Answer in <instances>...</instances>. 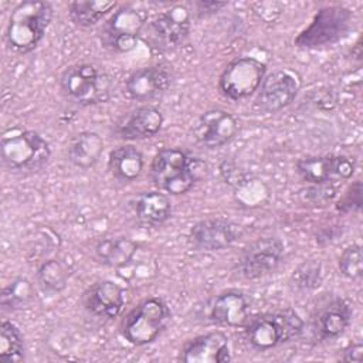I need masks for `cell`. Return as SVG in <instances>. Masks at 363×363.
Masks as SVG:
<instances>
[{
    "mask_svg": "<svg viewBox=\"0 0 363 363\" xmlns=\"http://www.w3.org/2000/svg\"><path fill=\"white\" fill-rule=\"evenodd\" d=\"M352 23V14L342 6H329L316 14L312 24L302 33L296 43L305 47H316L319 44L333 43L345 35Z\"/></svg>",
    "mask_w": 363,
    "mask_h": 363,
    "instance_id": "13",
    "label": "cell"
},
{
    "mask_svg": "<svg viewBox=\"0 0 363 363\" xmlns=\"http://www.w3.org/2000/svg\"><path fill=\"white\" fill-rule=\"evenodd\" d=\"M360 204H362V183L357 180L347 189L345 196L336 204V208L340 213H353L360 208Z\"/></svg>",
    "mask_w": 363,
    "mask_h": 363,
    "instance_id": "32",
    "label": "cell"
},
{
    "mask_svg": "<svg viewBox=\"0 0 363 363\" xmlns=\"http://www.w3.org/2000/svg\"><path fill=\"white\" fill-rule=\"evenodd\" d=\"M207 164L182 149H160L150 164L153 183L170 194L187 193L204 174Z\"/></svg>",
    "mask_w": 363,
    "mask_h": 363,
    "instance_id": "1",
    "label": "cell"
},
{
    "mask_svg": "<svg viewBox=\"0 0 363 363\" xmlns=\"http://www.w3.org/2000/svg\"><path fill=\"white\" fill-rule=\"evenodd\" d=\"M267 67L254 57H238L227 64L218 79L220 92L231 99L241 101L258 91L265 78Z\"/></svg>",
    "mask_w": 363,
    "mask_h": 363,
    "instance_id": "8",
    "label": "cell"
},
{
    "mask_svg": "<svg viewBox=\"0 0 363 363\" xmlns=\"http://www.w3.org/2000/svg\"><path fill=\"white\" fill-rule=\"evenodd\" d=\"M180 359L184 363H225L231 360L228 337L223 332H208L187 340Z\"/></svg>",
    "mask_w": 363,
    "mask_h": 363,
    "instance_id": "19",
    "label": "cell"
},
{
    "mask_svg": "<svg viewBox=\"0 0 363 363\" xmlns=\"http://www.w3.org/2000/svg\"><path fill=\"white\" fill-rule=\"evenodd\" d=\"M69 275V267L57 258L47 259L37 268V282L48 294L61 292L67 286Z\"/></svg>",
    "mask_w": 363,
    "mask_h": 363,
    "instance_id": "27",
    "label": "cell"
},
{
    "mask_svg": "<svg viewBox=\"0 0 363 363\" xmlns=\"http://www.w3.org/2000/svg\"><path fill=\"white\" fill-rule=\"evenodd\" d=\"M143 166V155L133 145H122L109 152L108 170L121 183L135 182L142 174Z\"/></svg>",
    "mask_w": 363,
    "mask_h": 363,
    "instance_id": "24",
    "label": "cell"
},
{
    "mask_svg": "<svg viewBox=\"0 0 363 363\" xmlns=\"http://www.w3.org/2000/svg\"><path fill=\"white\" fill-rule=\"evenodd\" d=\"M285 245L277 237H261L242 248L235 261V272L244 279H257L272 272L284 257Z\"/></svg>",
    "mask_w": 363,
    "mask_h": 363,
    "instance_id": "9",
    "label": "cell"
},
{
    "mask_svg": "<svg viewBox=\"0 0 363 363\" xmlns=\"http://www.w3.org/2000/svg\"><path fill=\"white\" fill-rule=\"evenodd\" d=\"M191 16L186 6L177 4L156 16L149 27V41L159 51H169L179 47L189 35Z\"/></svg>",
    "mask_w": 363,
    "mask_h": 363,
    "instance_id": "10",
    "label": "cell"
},
{
    "mask_svg": "<svg viewBox=\"0 0 363 363\" xmlns=\"http://www.w3.org/2000/svg\"><path fill=\"white\" fill-rule=\"evenodd\" d=\"M241 235V225L231 220L216 217L196 223L189 231V241L197 250L217 251L233 245Z\"/></svg>",
    "mask_w": 363,
    "mask_h": 363,
    "instance_id": "17",
    "label": "cell"
},
{
    "mask_svg": "<svg viewBox=\"0 0 363 363\" xmlns=\"http://www.w3.org/2000/svg\"><path fill=\"white\" fill-rule=\"evenodd\" d=\"M298 174L311 184H332L347 180L354 173V162L343 155L305 156L295 163Z\"/></svg>",
    "mask_w": 363,
    "mask_h": 363,
    "instance_id": "12",
    "label": "cell"
},
{
    "mask_svg": "<svg viewBox=\"0 0 363 363\" xmlns=\"http://www.w3.org/2000/svg\"><path fill=\"white\" fill-rule=\"evenodd\" d=\"M169 306L160 298H146L125 316L121 332L125 340L135 346L152 343L167 326Z\"/></svg>",
    "mask_w": 363,
    "mask_h": 363,
    "instance_id": "6",
    "label": "cell"
},
{
    "mask_svg": "<svg viewBox=\"0 0 363 363\" xmlns=\"http://www.w3.org/2000/svg\"><path fill=\"white\" fill-rule=\"evenodd\" d=\"M208 319L221 326L244 328L250 319V302L240 291H224L211 301Z\"/></svg>",
    "mask_w": 363,
    "mask_h": 363,
    "instance_id": "20",
    "label": "cell"
},
{
    "mask_svg": "<svg viewBox=\"0 0 363 363\" xmlns=\"http://www.w3.org/2000/svg\"><path fill=\"white\" fill-rule=\"evenodd\" d=\"M237 130L238 123L235 118L220 108L203 112L191 128L194 140L207 149H217L227 145L234 139Z\"/></svg>",
    "mask_w": 363,
    "mask_h": 363,
    "instance_id": "14",
    "label": "cell"
},
{
    "mask_svg": "<svg viewBox=\"0 0 363 363\" xmlns=\"http://www.w3.org/2000/svg\"><path fill=\"white\" fill-rule=\"evenodd\" d=\"M82 303L91 315L101 319H113L123 309V289L109 279L96 281L84 292Z\"/></svg>",
    "mask_w": 363,
    "mask_h": 363,
    "instance_id": "18",
    "label": "cell"
},
{
    "mask_svg": "<svg viewBox=\"0 0 363 363\" xmlns=\"http://www.w3.org/2000/svg\"><path fill=\"white\" fill-rule=\"evenodd\" d=\"M104 153L102 138L92 130L77 133L68 143V160L78 169L88 170L94 167Z\"/></svg>",
    "mask_w": 363,
    "mask_h": 363,
    "instance_id": "25",
    "label": "cell"
},
{
    "mask_svg": "<svg viewBox=\"0 0 363 363\" xmlns=\"http://www.w3.org/2000/svg\"><path fill=\"white\" fill-rule=\"evenodd\" d=\"M62 95L79 106L106 102L113 89L112 77L94 62H77L67 67L60 77Z\"/></svg>",
    "mask_w": 363,
    "mask_h": 363,
    "instance_id": "3",
    "label": "cell"
},
{
    "mask_svg": "<svg viewBox=\"0 0 363 363\" xmlns=\"http://www.w3.org/2000/svg\"><path fill=\"white\" fill-rule=\"evenodd\" d=\"M352 315L350 303L342 296H323L318 301L312 313L313 329L320 339L339 337L349 328Z\"/></svg>",
    "mask_w": 363,
    "mask_h": 363,
    "instance_id": "16",
    "label": "cell"
},
{
    "mask_svg": "<svg viewBox=\"0 0 363 363\" xmlns=\"http://www.w3.org/2000/svg\"><path fill=\"white\" fill-rule=\"evenodd\" d=\"M133 213L139 224L145 227H160L172 216L170 199L160 191H145L133 200Z\"/></svg>",
    "mask_w": 363,
    "mask_h": 363,
    "instance_id": "22",
    "label": "cell"
},
{
    "mask_svg": "<svg viewBox=\"0 0 363 363\" xmlns=\"http://www.w3.org/2000/svg\"><path fill=\"white\" fill-rule=\"evenodd\" d=\"M339 271L349 279H359L363 274L362 247L359 244L347 245L339 257Z\"/></svg>",
    "mask_w": 363,
    "mask_h": 363,
    "instance_id": "31",
    "label": "cell"
},
{
    "mask_svg": "<svg viewBox=\"0 0 363 363\" xmlns=\"http://www.w3.org/2000/svg\"><path fill=\"white\" fill-rule=\"evenodd\" d=\"M1 162L13 173L30 174L41 170L50 156V143L35 130L10 129L1 136Z\"/></svg>",
    "mask_w": 363,
    "mask_h": 363,
    "instance_id": "4",
    "label": "cell"
},
{
    "mask_svg": "<svg viewBox=\"0 0 363 363\" xmlns=\"http://www.w3.org/2000/svg\"><path fill=\"white\" fill-rule=\"evenodd\" d=\"M52 6L48 1L26 0L10 13L6 41L17 54H27L37 48L52 20Z\"/></svg>",
    "mask_w": 363,
    "mask_h": 363,
    "instance_id": "2",
    "label": "cell"
},
{
    "mask_svg": "<svg viewBox=\"0 0 363 363\" xmlns=\"http://www.w3.org/2000/svg\"><path fill=\"white\" fill-rule=\"evenodd\" d=\"M34 295L35 292L31 281L24 277H18L3 288L0 305L6 311H18L27 308L33 302Z\"/></svg>",
    "mask_w": 363,
    "mask_h": 363,
    "instance_id": "29",
    "label": "cell"
},
{
    "mask_svg": "<svg viewBox=\"0 0 363 363\" xmlns=\"http://www.w3.org/2000/svg\"><path fill=\"white\" fill-rule=\"evenodd\" d=\"M138 247V242L123 235L105 237L96 241L94 247V257L102 265L123 268L135 258Z\"/></svg>",
    "mask_w": 363,
    "mask_h": 363,
    "instance_id": "23",
    "label": "cell"
},
{
    "mask_svg": "<svg viewBox=\"0 0 363 363\" xmlns=\"http://www.w3.org/2000/svg\"><path fill=\"white\" fill-rule=\"evenodd\" d=\"M24 354V339L20 329L11 320H3L0 325V363H18Z\"/></svg>",
    "mask_w": 363,
    "mask_h": 363,
    "instance_id": "28",
    "label": "cell"
},
{
    "mask_svg": "<svg viewBox=\"0 0 363 363\" xmlns=\"http://www.w3.org/2000/svg\"><path fill=\"white\" fill-rule=\"evenodd\" d=\"M172 85V72L163 64L135 69L125 81L126 95L136 102H152L162 98Z\"/></svg>",
    "mask_w": 363,
    "mask_h": 363,
    "instance_id": "15",
    "label": "cell"
},
{
    "mask_svg": "<svg viewBox=\"0 0 363 363\" xmlns=\"http://www.w3.org/2000/svg\"><path fill=\"white\" fill-rule=\"evenodd\" d=\"M323 279L322 264L319 259H305L291 274L289 285L294 291L308 292L316 289Z\"/></svg>",
    "mask_w": 363,
    "mask_h": 363,
    "instance_id": "30",
    "label": "cell"
},
{
    "mask_svg": "<svg viewBox=\"0 0 363 363\" xmlns=\"http://www.w3.org/2000/svg\"><path fill=\"white\" fill-rule=\"evenodd\" d=\"M362 356H363V346L360 342L356 343H350L349 346H346L342 350V356L340 360L342 362H354V363H360L362 362Z\"/></svg>",
    "mask_w": 363,
    "mask_h": 363,
    "instance_id": "33",
    "label": "cell"
},
{
    "mask_svg": "<svg viewBox=\"0 0 363 363\" xmlns=\"http://www.w3.org/2000/svg\"><path fill=\"white\" fill-rule=\"evenodd\" d=\"M227 3H217V1H197L196 7L199 13H204V14H211L214 11H218L220 9L225 7Z\"/></svg>",
    "mask_w": 363,
    "mask_h": 363,
    "instance_id": "34",
    "label": "cell"
},
{
    "mask_svg": "<svg viewBox=\"0 0 363 363\" xmlns=\"http://www.w3.org/2000/svg\"><path fill=\"white\" fill-rule=\"evenodd\" d=\"M302 81L291 69H277L267 75L258 88L255 106L264 113H275L294 102Z\"/></svg>",
    "mask_w": 363,
    "mask_h": 363,
    "instance_id": "11",
    "label": "cell"
},
{
    "mask_svg": "<svg viewBox=\"0 0 363 363\" xmlns=\"http://www.w3.org/2000/svg\"><path fill=\"white\" fill-rule=\"evenodd\" d=\"M162 112L152 105H142L130 111L116 125V135L123 140H140L155 136L163 126Z\"/></svg>",
    "mask_w": 363,
    "mask_h": 363,
    "instance_id": "21",
    "label": "cell"
},
{
    "mask_svg": "<svg viewBox=\"0 0 363 363\" xmlns=\"http://www.w3.org/2000/svg\"><path fill=\"white\" fill-rule=\"evenodd\" d=\"M116 1L112 0H78L68 4V14L74 24L91 27L101 21L106 14L113 13Z\"/></svg>",
    "mask_w": 363,
    "mask_h": 363,
    "instance_id": "26",
    "label": "cell"
},
{
    "mask_svg": "<svg viewBox=\"0 0 363 363\" xmlns=\"http://www.w3.org/2000/svg\"><path fill=\"white\" fill-rule=\"evenodd\" d=\"M146 14L133 6H123L113 11L99 31L101 44L113 54L132 51L140 37Z\"/></svg>",
    "mask_w": 363,
    "mask_h": 363,
    "instance_id": "7",
    "label": "cell"
},
{
    "mask_svg": "<svg viewBox=\"0 0 363 363\" xmlns=\"http://www.w3.org/2000/svg\"><path fill=\"white\" fill-rule=\"evenodd\" d=\"M302 330V318L292 309H282L250 318L244 326V337L254 350L267 352L298 337Z\"/></svg>",
    "mask_w": 363,
    "mask_h": 363,
    "instance_id": "5",
    "label": "cell"
}]
</instances>
